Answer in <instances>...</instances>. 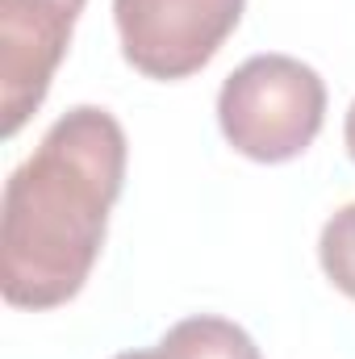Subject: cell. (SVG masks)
I'll list each match as a JSON object with an SVG mask.
<instances>
[{"mask_svg": "<svg viewBox=\"0 0 355 359\" xmlns=\"http://www.w3.org/2000/svg\"><path fill=\"white\" fill-rule=\"evenodd\" d=\"M126 184V130L109 109H67L0 196V292L17 309L67 305L105 247Z\"/></svg>", "mask_w": 355, "mask_h": 359, "instance_id": "1", "label": "cell"}, {"mask_svg": "<svg viewBox=\"0 0 355 359\" xmlns=\"http://www.w3.org/2000/svg\"><path fill=\"white\" fill-rule=\"evenodd\" d=\"M326 121L322 76L293 55H251L217 92V126L226 142L255 163H288L318 138Z\"/></svg>", "mask_w": 355, "mask_h": 359, "instance_id": "2", "label": "cell"}, {"mask_svg": "<svg viewBox=\"0 0 355 359\" xmlns=\"http://www.w3.org/2000/svg\"><path fill=\"white\" fill-rule=\"evenodd\" d=\"M247 0H113L121 55L147 80L196 76L239 29Z\"/></svg>", "mask_w": 355, "mask_h": 359, "instance_id": "3", "label": "cell"}, {"mask_svg": "<svg viewBox=\"0 0 355 359\" xmlns=\"http://www.w3.org/2000/svg\"><path fill=\"white\" fill-rule=\"evenodd\" d=\"M84 0H0V134L13 138L46 100Z\"/></svg>", "mask_w": 355, "mask_h": 359, "instance_id": "4", "label": "cell"}, {"mask_svg": "<svg viewBox=\"0 0 355 359\" xmlns=\"http://www.w3.org/2000/svg\"><path fill=\"white\" fill-rule=\"evenodd\" d=\"M159 347L172 359H264L255 339L243 326L217 313H196V318L176 322L159 339Z\"/></svg>", "mask_w": 355, "mask_h": 359, "instance_id": "5", "label": "cell"}, {"mask_svg": "<svg viewBox=\"0 0 355 359\" xmlns=\"http://www.w3.org/2000/svg\"><path fill=\"white\" fill-rule=\"evenodd\" d=\"M318 259H322L326 280L355 301V201L343 205L339 213H330V222L322 226Z\"/></svg>", "mask_w": 355, "mask_h": 359, "instance_id": "6", "label": "cell"}, {"mask_svg": "<svg viewBox=\"0 0 355 359\" xmlns=\"http://www.w3.org/2000/svg\"><path fill=\"white\" fill-rule=\"evenodd\" d=\"M343 142H347V155H351V163H355V100H351V109H347V121H343Z\"/></svg>", "mask_w": 355, "mask_h": 359, "instance_id": "7", "label": "cell"}, {"mask_svg": "<svg viewBox=\"0 0 355 359\" xmlns=\"http://www.w3.org/2000/svg\"><path fill=\"white\" fill-rule=\"evenodd\" d=\"M113 359H172L163 347H151V351H121V355H113Z\"/></svg>", "mask_w": 355, "mask_h": 359, "instance_id": "8", "label": "cell"}]
</instances>
